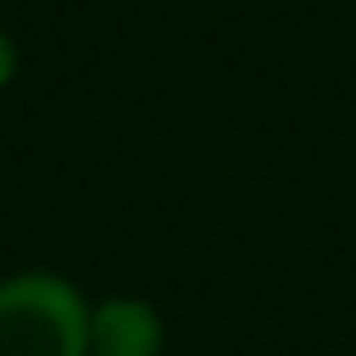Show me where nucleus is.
Returning <instances> with one entry per match:
<instances>
[{
    "mask_svg": "<svg viewBox=\"0 0 356 356\" xmlns=\"http://www.w3.org/2000/svg\"><path fill=\"white\" fill-rule=\"evenodd\" d=\"M0 356H90V307L81 289L50 270L5 280Z\"/></svg>",
    "mask_w": 356,
    "mask_h": 356,
    "instance_id": "obj_1",
    "label": "nucleus"
},
{
    "mask_svg": "<svg viewBox=\"0 0 356 356\" xmlns=\"http://www.w3.org/2000/svg\"><path fill=\"white\" fill-rule=\"evenodd\" d=\"M163 316L145 298H108L90 312V356H163Z\"/></svg>",
    "mask_w": 356,
    "mask_h": 356,
    "instance_id": "obj_2",
    "label": "nucleus"
},
{
    "mask_svg": "<svg viewBox=\"0 0 356 356\" xmlns=\"http://www.w3.org/2000/svg\"><path fill=\"white\" fill-rule=\"evenodd\" d=\"M14 72H18V50H14V41L0 32V86H9Z\"/></svg>",
    "mask_w": 356,
    "mask_h": 356,
    "instance_id": "obj_3",
    "label": "nucleus"
}]
</instances>
